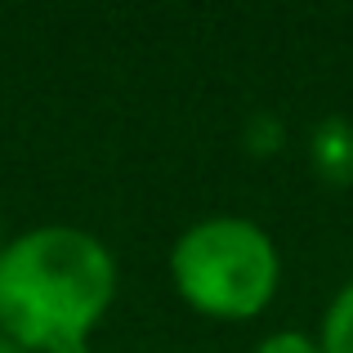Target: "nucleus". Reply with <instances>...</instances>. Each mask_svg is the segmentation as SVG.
<instances>
[{"label": "nucleus", "mask_w": 353, "mask_h": 353, "mask_svg": "<svg viewBox=\"0 0 353 353\" xmlns=\"http://www.w3.org/2000/svg\"><path fill=\"white\" fill-rule=\"evenodd\" d=\"M318 340H322L327 353H353V282H345L336 291V300L327 304Z\"/></svg>", "instance_id": "nucleus-3"}, {"label": "nucleus", "mask_w": 353, "mask_h": 353, "mask_svg": "<svg viewBox=\"0 0 353 353\" xmlns=\"http://www.w3.org/2000/svg\"><path fill=\"white\" fill-rule=\"evenodd\" d=\"M117 300L108 241L72 224H41L0 250V336L23 353H90Z\"/></svg>", "instance_id": "nucleus-1"}, {"label": "nucleus", "mask_w": 353, "mask_h": 353, "mask_svg": "<svg viewBox=\"0 0 353 353\" xmlns=\"http://www.w3.org/2000/svg\"><path fill=\"white\" fill-rule=\"evenodd\" d=\"M255 353H327V349H322V340L313 336V331L282 327V331H268V336L255 345Z\"/></svg>", "instance_id": "nucleus-4"}, {"label": "nucleus", "mask_w": 353, "mask_h": 353, "mask_svg": "<svg viewBox=\"0 0 353 353\" xmlns=\"http://www.w3.org/2000/svg\"><path fill=\"white\" fill-rule=\"evenodd\" d=\"M0 250H5V237H0Z\"/></svg>", "instance_id": "nucleus-5"}, {"label": "nucleus", "mask_w": 353, "mask_h": 353, "mask_svg": "<svg viewBox=\"0 0 353 353\" xmlns=\"http://www.w3.org/2000/svg\"><path fill=\"white\" fill-rule=\"evenodd\" d=\"M170 286L210 322H250L277 300L282 250L246 215H201L170 246Z\"/></svg>", "instance_id": "nucleus-2"}]
</instances>
